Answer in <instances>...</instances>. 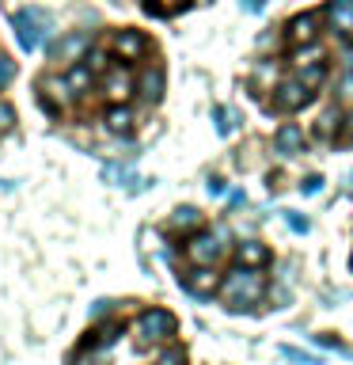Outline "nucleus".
<instances>
[{"mask_svg": "<svg viewBox=\"0 0 353 365\" xmlns=\"http://www.w3.org/2000/svg\"><path fill=\"white\" fill-rule=\"evenodd\" d=\"M11 125H16V110L8 103H0V130H11Z\"/></svg>", "mask_w": 353, "mask_h": 365, "instance_id": "cd10ccee", "label": "nucleus"}, {"mask_svg": "<svg viewBox=\"0 0 353 365\" xmlns=\"http://www.w3.org/2000/svg\"><path fill=\"white\" fill-rule=\"evenodd\" d=\"M349 262H353V259H349Z\"/></svg>", "mask_w": 353, "mask_h": 365, "instance_id": "72a5a7b5", "label": "nucleus"}, {"mask_svg": "<svg viewBox=\"0 0 353 365\" xmlns=\"http://www.w3.org/2000/svg\"><path fill=\"white\" fill-rule=\"evenodd\" d=\"M296 80H300V84H307V88L315 91V88L327 80V68H323V61H319V65H304V68H300V76H296Z\"/></svg>", "mask_w": 353, "mask_h": 365, "instance_id": "5701e85b", "label": "nucleus"}, {"mask_svg": "<svg viewBox=\"0 0 353 365\" xmlns=\"http://www.w3.org/2000/svg\"><path fill=\"white\" fill-rule=\"evenodd\" d=\"M190 0H144V11L148 16H179Z\"/></svg>", "mask_w": 353, "mask_h": 365, "instance_id": "aec40b11", "label": "nucleus"}, {"mask_svg": "<svg viewBox=\"0 0 353 365\" xmlns=\"http://www.w3.org/2000/svg\"><path fill=\"white\" fill-rule=\"evenodd\" d=\"M323 19L338 38L353 42V0H330V4L323 8Z\"/></svg>", "mask_w": 353, "mask_h": 365, "instance_id": "1a4fd4ad", "label": "nucleus"}, {"mask_svg": "<svg viewBox=\"0 0 353 365\" xmlns=\"http://www.w3.org/2000/svg\"><path fill=\"white\" fill-rule=\"evenodd\" d=\"M221 274H216V267H190L186 274H182V285L194 293V297H213L221 293Z\"/></svg>", "mask_w": 353, "mask_h": 365, "instance_id": "6e6552de", "label": "nucleus"}, {"mask_svg": "<svg viewBox=\"0 0 353 365\" xmlns=\"http://www.w3.org/2000/svg\"><path fill=\"white\" fill-rule=\"evenodd\" d=\"M323 61V46H300V50H296V57H293V65L296 68H304V65H319Z\"/></svg>", "mask_w": 353, "mask_h": 365, "instance_id": "4be33fe9", "label": "nucleus"}, {"mask_svg": "<svg viewBox=\"0 0 353 365\" xmlns=\"http://www.w3.org/2000/svg\"><path fill=\"white\" fill-rule=\"evenodd\" d=\"M65 80H68V88H73V91H88L91 84H95V73H91L88 65H73Z\"/></svg>", "mask_w": 353, "mask_h": 365, "instance_id": "412c9836", "label": "nucleus"}, {"mask_svg": "<svg viewBox=\"0 0 353 365\" xmlns=\"http://www.w3.org/2000/svg\"><path fill=\"white\" fill-rule=\"evenodd\" d=\"M342 137H346V141H353V110L346 114V122H342Z\"/></svg>", "mask_w": 353, "mask_h": 365, "instance_id": "7c9ffc66", "label": "nucleus"}, {"mask_svg": "<svg viewBox=\"0 0 353 365\" xmlns=\"http://www.w3.org/2000/svg\"><path fill=\"white\" fill-rule=\"evenodd\" d=\"M102 122H107L110 133H130L133 130V110L125 107V103H114V107L102 114Z\"/></svg>", "mask_w": 353, "mask_h": 365, "instance_id": "dca6fc26", "label": "nucleus"}, {"mask_svg": "<svg viewBox=\"0 0 353 365\" xmlns=\"http://www.w3.org/2000/svg\"><path fill=\"white\" fill-rule=\"evenodd\" d=\"M118 339H122V324H118V319H107V324H99V327L88 335V342H91L95 350H107V346H114Z\"/></svg>", "mask_w": 353, "mask_h": 365, "instance_id": "f3484780", "label": "nucleus"}, {"mask_svg": "<svg viewBox=\"0 0 353 365\" xmlns=\"http://www.w3.org/2000/svg\"><path fill=\"white\" fill-rule=\"evenodd\" d=\"M137 91L144 96V103H156L159 96H164V68L159 65H148L141 80H137Z\"/></svg>", "mask_w": 353, "mask_h": 365, "instance_id": "2eb2a0df", "label": "nucleus"}, {"mask_svg": "<svg viewBox=\"0 0 353 365\" xmlns=\"http://www.w3.org/2000/svg\"><path fill=\"white\" fill-rule=\"evenodd\" d=\"M224 228H216V232H194L186 240V259L190 267H216V259L224 255Z\"/></svg>", "mask_w": 353, "mask_h": 365, "instance_id": "7ed1b4c3", "label": "nucleus"}, {"mask_svg": "<svg viewBox=\"0 0 353 365\" xmlns=\"http://www.w3.org/2000/svg\"><path fill=\"white\" fill-rule=\"evenodd\" d=\"M11 80H16V61L0 53V84H11Z\"/></svg>", "mask_w": 353, "mask_h": 365, "instance_id": "bb28decb", "label": "nucleus"}, {"mask_svg": "<svg viewBox=\"0 0 353 365\" xmlns=\"http://www.w3.org/2000/svg\"><path fill=\"white\" fill-rule=\"evenodd\" d=\"M338 88H342V96H353V76H346V80H342Z\"/></svg>", "mask_w": 353, "mask_h": 365, "instance_id": "473e14b6", "label": "nucleus"}, {"mask_svg": "<svg viewBox=\"0 0 353 365\" xmlns=\"http://www.w3.org/2000/svg\"><path fill=\"white\" fill-rule=\"evenodd\" d=\"M285 38H289L293 50L312 46L319 38V16H315V11H300V16H293L289 23H285Z\"/></svg>", "mask_w": 353, "mask_h": 365, "instance_id": "423d86ee", "label": "nucleus"}, {"mask_svg": "<svg viewBox=\"0 0 353 365\" xmlns=\"http://www.w3.org/2000/svg\"><path fill=\"white\" fill-rule=\"evenodd\" d=\"M102 96H107L110 103H125L133 96V76H130V68H122V65H114L102 73Z\"/></svg>", "mask_w": 353, "mask_h": 365, "instance_id": "9d476101", "label": "nucleus"}, {"mask_svg": "<svg viewBox=\"0 0 353 365\" xmlns=\"http://www.w3.org/2000/svg\"><path fill=\"white\" fill-rule=\"evenodd\" d=\"M110 46H114V53H118L122 61H141V57L148 53V38L141 31H118Z\"/></svg>", "mask_w": 353, "mask_h": 365, "instance_id": "9b49d317", "label": "nucleus"}, {"mask_svg": "<svg viewBox=\"0 0 353 365\" xmlns=\"http://www.w3.org/2000/svg\"><path fill=\"white\" fill-rule=\"evenodd\" d=\"M315 342H323V346H330V350H342V342L330 339V335H315Z\"/></svg>", "mask_w": 353, "mask_h": 365, "instance_id": "2f4dec72", "label": "nucleus"}, {"mask_svg": "<svg viewBox=\"0 0 353 365\" xmlns=\"http://www.w3.org/2000/svg\"><path fill=\"white\" fill-rule=\"evenodd\" d=\"M175 316L167 312V308H144L141 316H137V324H133V331H137V339L144 342V346H152V342H171L175 339Z\"/></svg>", "mask_w": 353, "mask_h": 365, "instance_id": "f03ea898", "label": "nucleus"}, {"mask_svg": "<svg viewBox=\"0 0 353 365\" xmlns=\"http://www.w3.org/2000/svg\"><path fill=\"white\" fill-rule=\"evenodd\" d=\"M236 267H247V270L270 267V247L258 244V240H243V244L236 247Z\"/></svg>", "mask_w": 353, "mask_h": 365, "instance_id": "f8f14e48", "label": "nucleus"}, {"mask_svg": "<svg viewBox=\"0 0 353 365\" xmlns=\"http://www.w3.org/2000/svg\"><path fill=\"white\" fill-rule=\"evenodd\" d=\"M91 46V34L88 31H80V34H68V38L57 46V61H76L80 53H84Z\"/></svg>", "mask_w": 353, "mask_h": 365, "instance_id": "a211bd4d", "label": "nucleus"}, {"mask_svg": "<svg viewBox=\"0 0 353 365\" xmlns=\"http://www.w3.org/2000/svg\"><path fill=\"white\" fill-rule=\"evenodd\" d=\"M46 31H50V23H46V16H42L38 8L16 11V38H19V46H23L27 53H34V50L46 42Z\"/></svg>", "mask_w": 353, "mask_h": 365, "instance_id": "20e7f679", "label": "nucleus"}, {"mask_svg": "<svg viewBox=\"0 0 353 365\" xmlns=\"http://www.w3.org/2000/svg\"><path fill=\"white\" fill-rule=\"evenodd\" d=\"M167 232H175V236H194V232H201V213L194 210V205H179V210L167 217Z\"/></svg>", "mask_w": 353, "mask_h": 365, "instance_id": "ddd939ff", "label": "nucleus"}, {"mask_svg": "<svg viewBox=\"0 0 353 365\" xmlns=\"http://www.w3.org/2000/svg\"><path fill=\"white\" fill-rule=\"evenodd\" d=\"M285 221H289V225L296 228V232H307V221H304V217H296V213H285Z\"/></svg>", "mask_w": 353, "mask_h": 365, "instance_id": "c756f323", "label": "nucleus"}, {"mask_svg": "<svg viewBox=\"0 0 353 365\" xmlns=\"http://www.w3.org/2000/svg\"><path fill=\"white\" fill-rule=\"evenodd\" d=\"M338 125H342V122H338V110H334V107L323 110V118H319V122H315V130H312V133H315V141H334Z\"/></svg>", "mask_w": 353, "mask_h": 365, "instance_id": "6ab92c4d", "label": "nucleus"}, {"mask_svg": "<svg viewBox=\"0 0 353 365\" xmlns=\"http://www.w3.org/2000/svg\"><path fill=\"white\" fill-rule=\"evenodd\" d=\"M262 293H266V278H262V270L236 267V270H228L224 282H221V297H224V304L232 308V312H243V308L258 304Z\"/></svg>", "mask_w": 353, "mask_h": 365, "instance_id": "f257e3e1", "label": "nucleus"}, {"mask_svg": "<svg viewBox=\"0 0 353 365\" xmlns=\"http://www.w3.org/2000/svg\"><path fill=\"white\" fill-rule=\"evenodd\" d=\"M273 145H278V153H285V156H296V153H304V133H300V125L285 122L281 130L273 133Z\"/></svg>", "mask_w": 353, "mask_h": 365, "instance_id": "4468645a", "label": "nucleus"}, {"mask_svg": "<svg viewBox=\"0 0 353 365\" xmlns=\"http://www.w3.org/2000/svg\"><path fill=\"white\" fill-rule=\"evenodd\" d=\"M281 358H289L293 365H323L315 354H307V350H300V346H289V342L281 346Z\"/></svg>", "mask_w": 353, "mask_h": 365, "instance_id": "b1692460", "label": "nucleus"}, {"mask_svg": "<svg viewBox=\"0 0 353 365\" xmlns=\"http://www.w3.org/2000/svg\"><path fill=\"white\" fill-rule=\"evenodd\" d=\"M315 190H323V175H307L304 179V194H315Z\"/></svg>", "mask_w": 353, "mask_h": 365, "instance_id": "c85d7f7f", "label": "nucleus"}, {"mask_svg": "<svg viewBox=\"0 0 353 365\" xmlns=\"http://www.w3.org/2000/svg\"><path fill=\"white\" fill-rule=\"evenodd\" d=\"M312 99H315V91L307 84H300V80H281V84L273 88V107L285 110V114L312 107Z\"/></svg>", "mask_w": 353, "mask_h": 365, "instance_id": "39448f33", "label": "nucleus"}, {"mask_svg": "<svg viewBox=\"0 0 353 365\" xmlns=\"http://www.w3.org/2000/svg\"><path fill=\"white\" fill-rule=\"evenodd\" d=\"M84 65L91 68V73H107V68H110V65H107V53H102V50H88V53H84Z\"/></svg>", "mask_w": 353, "mask_h": 365, "instance_id": "a878e982", "label": "nucleus"}, {"mask_svg": "<svg viewBox=\"0 0 353 365\" xmlns=\"http://www.w3.org/2000/svg\"><path fill=\"white\" fill-rule=\"evenodd\" d=\"M156 365H186V350L182 346H164V354L156 358Z\"/></svg>", "mask_w": 353, "mask_h": 365, "instance_id": "393cba45", "label": "nucleus"}, {"mask_svg": "<svg viewBox=\"0 0 353 365\" xmlns=\"http://www.w3.org/2000/svg\"><path fill=\"white\" fill-rule=\"evenodd\" d=\"M38 96H42V107L50 110V114H61L68 96H73V88H68L65 76H42L38 80Z\"/></svg>", "mask_w": 353, "mask_h": 365, "instance_id": "0eeeda50", "label": "nucleus"}]
</instances>
